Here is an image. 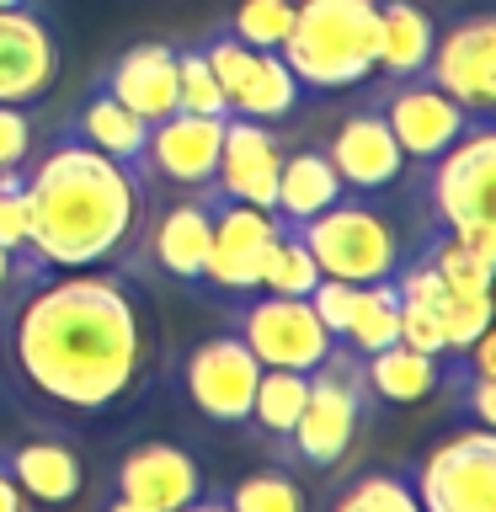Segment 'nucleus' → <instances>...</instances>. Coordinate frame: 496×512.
Masks as SVG:
<instances>
[{"label": "nucleus", "mask_w": 496, "mask_h": 512, "mask_svg": "<svg viewBox=\"0 0 496 512\" xmlns=\"http://www.w3.org/2000/svg\"><path fill=\"white\" fill-rule=\"evenodd\" d=\"M64 134H75L80 144H91V150H102L107 160H118V166H134L144 160V139H150V123L134 118L118 96H112L102 80L91 75V86L80 91L75 112L64 118Z\"/></svg>", "instance_id": "nucleus-22"}, {"label": "nucleus", "mask_w": 496, "mask_h": 512, "mask_svg": "<svg viewBox=\"0 0 496 512\" xmlns=\"http://www.w3.org/2000/svg\"><path fill=\"white\" fill-rule=\"evenodd\" d=\"M304 251L315 256L320 278H342V283H379L390 278L406 256V235H400L395 214L368 192H347L336 198L326 214L294 224Z\"/></svg>", "instance_id": "nucleus-5"}, {"label": "nucleus", "mask_w": 496, "mask_h": 512, "mask_svg": "<svg viewBox=\"0 0 496 512\" xmlns=\"http://www.w3.org/2000/svg\"><path fill=\"white\" fill-rule=\"evenodd\" d=\"M176 512H230V496L208 486L203 496H192V502H187V507H176Z\"/></svg>", "instance_id": "nucleus-41"}, {"label": "nucleus", "mask_w": 496, "mask_h": 512, "mask_svg": "<svg viewBox=\"0 0 496 512\" xmlns=\"http://www.w3.org/2000/svg\"><path fill=\"white\" fill-rule=\"evenodd\" d=\"M32 150H38L32 107H0V171H22Z\"/></svg>", "instance_id": "nucleus-37"}, {"label": "nucleus", "mask_w": 496, "mask_h": 512, "mask_svg": "<svg viewBox=\"0 0 496 512\" xmlns=\"http://www.w3.org/2000/svg\"><path fill=\"white\" fill-rule=\"evenodd\" d=\"M203 48L208 70H214L224 102H230V118H256V123H288L304 107V86L294 80V70L283 64V54H267V48L240 43L230 27H208L192 38Z\"/></svg>", "instance_id": "nucleus-8"}, {"label": "nucleus", "mask_w": 496, "mask_h": 512, "mask_svg": "<svg viewBox=\"0 0 496 512\" xmlns=\"http://www.w3.org/2000/svg\"><path fill=\"white\" fill-rule=\"evenodd\" d=\"M358 288L363 283H342V278H320L310 288V310L320 315V326H326L336 342L347 336V320H352V304H358Z\"/></svg>", "instance_id": "nucleus-36"}, {"label": "nucleus", "mask_w": 496, "mask_h": 512, "mask_svg": "<svg viewBox=\"0 0 496 512\" xmlns=\"http://www.w3.org/2000/svg\"><path fill=\"white\" fill-rule=\"evenodd\" d=\"M336 198H347V187H342V176L331 171V160L320 155V144L288 134L283 160H278V198H272V214L283 224H304V219L326 214Z\"/></svg>", "instance_id": "nucleus-23"}, {"label": "nucleus", "mask_w": 496, "mask_h": 512, "mask_svg": "<svg viewBox=\"0 0 496 512\" xmlns=\"http://www.w3.org/2000/svg\"><path fill=\"white\" fill-rule=\"evenodd\" d=\"M22 6H38V0H0V11H22Z\"/></svg>", "instance_id": "nucleus-43"}, {"label": "nucleus", "mask_w": 496, "mask_h": 512, "mask_svg": "<svg viewBox=\"0 0 496 512\" xmlns=\"http://www.w3.org/2000/svg\"><path fill=\"white\" fill-rule=\"evenodd\" d=\"M304 91L347 96L379 70V0H294V27L278 48Z\"/></svg>", "instance_id": "nucleus-3"}, {"label": "nucleus", "mask_w": 496, "mask_h": 512, "mask_svg": "<svg viewBox=\"0 0 496 512\" xmlns=\"http://www.w3.org/2000/svg\"><path fill=\"white\" fill-rule=\"evenodd\" d=\"M0 246L6 251L32 246V208L22 192V171H0Z\"/></svg>", "instance_id": "nucleus-35"}, {"label": "nucleus", "mask_w": 496, "mask_h": 512, "mask_svg": "<svg viewBox=\"0 0 496 512\" xmlns=\"http://www.w3.org/2000/svg\"><path fill=\"white\" fill-rule=\"evenodd\" d=\"M107 486L118 496H128V502H144L155 512H176V507H187L192 496L208 491V475H203V459L192 454V448L171 443V438H144V443L118 454Z\"/></svg>", "instance_id": "nucleus-19"}, {"label": "nucleus", "mask_w": 496, "mask_h": 512, "mask_svg": "<svg viewBox=\"0 0 496 512\" xmlns=\"http://www.w3.org/2000/svg\"><path fill=\"white\" fill-rule=\"evenodd\" d=\"M352 96H363V102L384 118V128H390L395 144H400V155H406V166H427V160L443 155L470 123H480L448 91L432 86L427 75H406V80H379L374 75Z\"/></svg>", "instance_id": "nucleus-11"}, {"label": "nucleus", "mask_w": 496, "mask_h": 512, "mask_svg": "<svg viewBox=\"0 0 496 512\" xmlns=\"http://www.w3.org/2000/svg\"><path fill=\"white\" fill-rule=\"evenodd\" d=\"M352 96V91H347ZM320 155L331 160V171L342 176L347 192H368V198H384L400 176H406V155H400L395 134L384 128V118L374 107L363 102V96H352L342 112H331L326 123H320Z\"/></svg>", "instance_id": "nucleus-14"}, {"label": "nucleus", "mask_w": 496, "mask_h": 512, "mask_svg": "<svg viewBox=\"0 0 496 512\" xmlns=\"http://www.w3.org/2000/svg\"><path fill=\"white\" fill-rule=\"evenodd\" d=\"M422 75L454 96L470 118L496 123V11L470 6L454 22H443Z\"/></svg>", "instance_id": "nucleus-13"}, {"label": "nucleus", "mask_w": 496, "mask_h": 512, "mask_svg": "<svg viewBox=\"0 0 496 512\" xmlns=\"http://www.w3.org/2000/svg\"><path fill=\"white\" fill-rule=\"evenodd\" d=\"M230 512H310V496H304L299 475L288 464H262V470L240 475L230 491Z\"/></svg>", "instance_id": "nucleus-30"}, {"label": "nucleus", "mask_w": 496, "mask_h": 512, "mask_svg": "<svg viewBox=\"0 0 496 512\" xmlns=\"http://www.w3.org/2000/svg\"><path fill=\"white\" fill-rule=\"evenodd\" d=\"M224 326L246 342V352L262 368L310 374V368H320L326 352L336 347V336L320 326L310 299H283V294H262V288L224 299Z\"/></svg>", "instance_id": "nucleus-6"}, {"label": "nucleus", "mask_w": 496, "mask_h": 512, "mask_svg": "<svg viewBox=\"0 0 496 512\" xmlns=\"http://www.w3.org/2000/svg\"><path fill=\"white\" fill-rule=\"evenodd\" d=\"M448 379V358H432V352H416L406 342H390L363 358V384L374 406H422L443 390Z\"/></svg>", "instance_id": "nucleus-24"}, {"label": "nucleus", "mask_w": 496, "mask_h": 512, "mask_svg": "<svg viewBox=\"0 0 496 512\" xmlns=\"http://www.w3.org/2000/svg\"><path fill=\"white\" fill-rule=\"evenodd\" d=\"M406 475L422 512H496V432L475 422L448 432Z\"/></svg>", "instance_id": "nucleus-12"}, {"label": "nucleus", "mask_w": 496, "mask_h": 512, "mask_svg": "<svg viewBox=\"0 0 496 512\" xmlns=\"http://www.w3.org/2000/svg\"><path fill=\"white\" fill-rule=\"evenodd\" d=\"M214 198V192H208ZM278 235V214L251 203H219L214 198V235H208V262H203V294L214 299H235L251 294L262 278V256Z\"/></svg>", "instance_id": "nucleus-16"}, {"label": "nucleus", "mask_w": 496, "mask_h": 512, "mask_svg": "<svg viewBox=\"0 0 496 512\" xmlns=\"http://www.w3.org/2000/svg\"><path fill=\"white\" fill-rule=\"evenodd\" d=\"M176 112H198V118H230L214 70H208L198 43H176Z\"/></svg>", "instance_id": "nucleus-31"}, {"label": "nucleus", "mask_w": 496, "mask_h": 512, "mask_svg": "<svg viewBox=\"0 0 496 512\" xmlns=\"http://www.w3.org/2000/svg\"><path fill=\"white\" fill-rule=\"evenodd\" d=\"M416 256H427L432 267H438L443 288H491V262H480V256H470L459 246L448 230H427V240L416 246Z\"/></svg>", "instance_id": "nucleus-34"}, {"label": "nucleus", "mask_w": 496, "mask_h": 512, "mask_svg": "<svg viewBox=\"0 0 496 512\" xmlns=\"http://www.w3.org/2000/svg\"><path fill=\"white\" fill-rule=\"evenodd\" d=\"M160 368V326L123 267L48 272L0 310V390L38 427L134 406Z\"/></svg>", "instance_id": "nucleus-1"}, {"label": "nucleus", "mask_w": 496, "mask_h": 512, "mask_svg": "<svg viewBox=\"0 0 496 512\" xmlns=\"http://www.w3.org/2000/svg\"><path fill=\"white\" fill-rule=\"evenodd\" d=\"M368 411H374V400H368V384H363V358L336 342L326 363L310 368V395H304V411L294 432H288L283 464L288 470H320V475L342 470Z\"/></svg>", "instance_id": "nucleus-4"}, {"label": "nucleus", "mask_w": 496, "mask_h": 512, "mask_svg": "<svg viewBox=\"0 0 496 512\" xmlns=\"http://www.w3.org/2000/svg\"><path fill=\"white\" fill-rule=\"evenodd\" d=\"M491 288H448L438 304V326H443V347L448 358H459L480 331H491Z\"/></svg>", "instance_id": "nucleus-32"}, {"label": "nucleus", "mask_w": 496, "mask_h": 512, "mask_svg": "<svg viewBox=\"0 0 496 512\" xmlns=\"http://www.w3.org/2000/svg\"><path fill=\"white\" fill-rule=\"evenodd\" d=\"M0 512H27V496H22V486L11 480L6 464H0Z\"/></svg>", "instance_id": "nucleus-40"}, {"label": "nucleus", "mask_w": 496, "mask_h": 512, "mask_svg": "<svg viewBox=\"0 0 496 512\" xmlns=\"http://www.w3.org/2000/svg\"><path fill=\"white\" fill-rule=\"evenodd\" d=\"M438 16L427 0H379V80L422 75L438 43Z\"/></svg>", "instance_id": "nucleus-25"}, {"label": "nucleus", "mask_w": 496, "mask_h": 512, "mask_svg": "<svg viewBox=\"0 0 496 512\" xmlns=\"http://www.w3.org/2000/svg\"><path fill=\"white\" fill-rule=\"evenodd\" d=\"M208 235H214V198L208 192H155L150 187V208H144L139 240L128 256V278H166L176 288H198L203 283V262H208Z\"/></svg>", "instance_id": "nucleus-7"}, {"label": "nucleus", "mask_w": 496, "mask_h": 512, "mask_svg": "<svg viewBox=\"0 0 496 512\" xmlns=\"http://www.w3.org/2000/svg\"><path fill=\"white\" fill-rule=\"evenodd\" d=\"M390 342H400V294H395V278H379V283L358 288V304H352L342 347H352L358 358H368V352H379Z\"/></svg>", "instance_id": "nucleus-28"}, {"label": "nucleus", "mask_w": 496, "mask_h": 512, "mask_svg": "<svg viewBox=\"0 0 496 512\" xmlns=\"http://www.w3.org/2000/svg\"><path fill=\"white\" fill-rule=\"evenodd\" d=\"M283 144H288V128H278V123L224 118V144H219V166H214L208 192L219 203H251V208H267L272 214Z\"/></svg>", "instance_id": "nucleus-18"}, {"label": "nucleus", "mask_w": 496, "mask_h": 512, "mask_svg": "<svg viewBox=\"0 0 496 512\" xmlns=\"http://www.w3.org/2000/svg\"><path fill=\"white\" fill-rule=\"evenodd\" d=\"M224 144V118H198V112H171L150 123L139 176L155 192H208Z\"/></svg>", "instance_id": "nucleus-15"}, {"label": "nucleus", "mask_w": 496, "mask_h": 512, "mask_svg": "<svg viewBox=\"0 0 496 512\" xmlns=\"http://www.w3.org/2000/svg\"><path fill=\"white\" fill-rule=\"evenodd\" d=\"M400 342L416 347V352H432V358H448L443 326H438V310H432V304H400Z\"/></svg>", "instance_id": "nucleus-39"}, {"label": "nucleus", "mask_w": 496, "mask_h": 512, "mask_svg": "<svg viewBox=\"0 0 496 512\" xmlns=\"http://www.w3.org/2000/svg\"><path fill=\"white\" fill-rule=\"evenodd\" d=\"M102 512H155V507H144V502H128V496H118V491H107V502H102Z\"/></svg>", "instance_id": "nucleus-42"}, {"label": "nucleus", "mask_w": 496, "mask_h": 512, "mask_svg": "<svg viewBox=\"0 0 496 512\" xmlns=\"http://www.w3.org/2000/svg\"><path fill=\"white\" fill-rule=\"evenodd\" d=\"M491 176H496V123H470L443 155H432L422 166L427 224L459 235L470 224L496 219L491 214Z\"/></svg>", "instance_id": "nucleus-10"}, {"label": "nucleus", "mask_w": 496, "mask_h": 512, "mask_svg": "<svg viewBox=\"0 0 496 512\" xmlns=\"http://www.w3.org/2000/svg\"><path fill=\"white\" fill-rule=\"evenodd\" d=\"M256 379H262V363L246 352V342L224 326V331H208L198 336L182 363H176V395L192 416H203L208 427H246L251 416V395H256Z\"/></svg>", "instance_id": "nucleus-9"}, {"label": "nucleus", "mask_w": 496, "mask_h": 512, "mask_svg": "<svg viewBox=\"0 0 496 512\" xmlns=\"http://www.w3.org/2000/svg\"><path fill=\"white\" fill-rule=\"evenodd\" d=\"M59 86V32L43 6L0 11V107H38Z\"/></svg>", "instance_id": "nucleus-17"}, {"label": "nucleus", "mask_w": 496, "mask_h": 512, "mask_svg": "<svg viewBox=\"0 0 496 512\" xmlns=\"http://www.w3.org/2000/svg\"><path fill=\"white\" fill-rule=\"evenodd\" d=\"M48 272H54V267H48L32 246L27 251H6V246H0V310H6L11 299H22L32 283H43Z\"/></svg>", "instance_id": "nucleus-38"}, {"label": "nucleus", "mask_w": 496, "mask_h": 512, "mask_svg": "<svg viewBox=\"0 0 496 512\" xmlns=\"http://www.w3.org/2000/svg\"><path fill=\"white\" fill-rule=\"evenodd\" d=\"M304 395H310V374H294V368H262V379H256L246 432L267 448L272 464H283V448L304 411Z\"/></svg>", "instance_id": "nucleus-26"}, {"label": "nucleus", "mask_w": 496, "mask_h": 512, "mask_svg": "<svg viewBox=\"0 0 496 512\" xmlns=\"http://www.w3.org/2000/svg\"><path fill=\"white\" fill-rule=\"evenodd\" d=\"M22 192L32 208V251L54 272L123 267L150 208V187L134 166H118L64 128L27 155Z\"/></svg>", "instance_id": "nucleus-2"}, {"label": "nucleus", "mask_w": 496, "mask_h": 512, "mask_svg": "<svg viewBox=\"0 0 496 512\" xmlns=\"http://www.w3.org/2000/svg\"><path fill=\"white\" fill-rule=\"evenodd\" d=\"M315 283H320L315 256L304 251L294 224L278 219V235H272V246L262 256V278H256V288H262V294H283V299H310Z\"/></svg>", "instance_id": "nucleus-29"}, {"label": "nucleus", "mask_w": 496, "mask_h": 512, "mask_svg": "<svg viewBox=\"0 0 496 512\" xmlns=\"http://www.w3.org/2000/svg\"><path fill=\"white\" fill-rule=\"evenodd\" d=\"M96 80L144 123H160L176 112V43L171 38H139L123 54H112Z\"/></svg>", "instance_id": "nucleus-21"}, {"label": "nucleus", "mask_w": 496, "mask_h": 512, "mask_svg": "<svg viewBox=\"0 0 496 512\" xmlns=\"http://www.w3.org/2000/svg\"><path fill=\"white\" fill-rule=\"evenodd\" d=\"M224 27H230L240 43L278 54V48L288 43V27H294V0H240Z\"/></svg>", "instance_id": "nucleus-33"}, {"label": "nucleus", "mask_w": 496, "mask_h": 512, "mask_svg": "<svg viewBox=\"0 0 496 512\" xmlns=\"http://www.w3.org/2000/svg\"><path fill=\"white\" fill-rule=\"evenodd\" d=\"M320 512H422L411 491V475L395 464H358L352 475H342L326 496Z\"/></svg>", "instance_id": "nucleus-27"}, {"label": "nucleus", "mask_w": 496, "mask_h": 512, "mask_svg": "<svg viewBox=\"0 0 496 512\" xmlns=\"http://www.w3.org/2000/svg\"><path fill=\"white\" fill-rule=\"evenodd\" d=\"M0 464L11 470V480L22 486L27 502H38V507H70L86 491V459L54 427H38L27 438L6 443L0 448Z\"/></svg>", "instance_id": "nucleus-20"}]
</instances>
